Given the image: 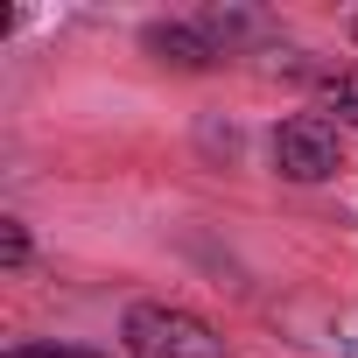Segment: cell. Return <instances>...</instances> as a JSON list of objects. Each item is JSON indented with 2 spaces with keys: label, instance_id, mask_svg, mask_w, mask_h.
I'll return each instance as SVG.
<instances>
[{
  "label": "cell",
  "instance_id": "obj_1",
  "mask_svg": "<svg viewBox=\"0 0 358 358\" xmlns=\"http://www.w3.org/2000/svg\"><path fill=\"white\" fill-rule=\"evenodd\" d=\"M120 337H127V358H225V337L204 316L169 309V302H134Z\"/></svg>",
  "mask_w": 358,
  "mask_h": 358
},
{
  "label": "cell",
  "instance_id": "obj_2",
  "mask_svg": "<svg viewBox=\"0 0 358 358\" xmlns=\"http://www.w3.org/2000/svg\"><path fill=\"white\" fill-rule=\"evenodd\" d=\"M337 162H344L337 127L316 120V113H302V120H288L274 134V169L288 176V183H323V176H337Z\"/></svg>",
  "mask_w": 358,
  "mask_h": 358
},
{
  "label": "cell",
  "instance_id": "obj_4",
  "mask_svg": "<svg viewBox=\"0 0 358 358\" xmlns=\"http://www.w3.org/2000/svg\"><path fill=\"white\" fill-rule=\"evenodd\" d=\"M323 106H330L337 120H351V127H358V71H337V78H323Z\"/></svg>",
  "mask_w": 358,
  "mask_h": 358
},
{
  "label": "cell",
  "instance_id": "obj_7",
  "mask_svg": "<svg viewBox=\"0 0 358 358\" xmlns=\"http://www.w3.org/2000/svg\"><path fill=\"white\" fill-rule=\"evenodd\" d=\"M351 36H358V22H351Z\"/></svg>",
  "mask_w": 358,
  "mask_h": 358
},
{
  "label": "cell",
  "instance_id": "obj_6",
  "mask_svg": "<svg viewBox=\"0 0 358 358\" xmlns=\"http://www.w3.org/2000/svg\"><path fill=\"white\" fill-rule=\"evenodd\" d=\"M8 358H92V351H64V344H15Z\"/></svg>",
  "mask_w": 358,
  "mask_h": 358
},
{
  "label": "cell",
  "instance_id": "obj_5",
  "mask_svg": "<svg viewBox=\"0 0 358 358\" xmlns=\"http://www.w3.org/2000/svg\"><path fill=\"white\" fill-rule=\"evenodd\" d=\"M22 260H29V225L0 218V267H22Z\"/></svg>",
  "mask_w": 358,
  "mask_h": 358
},
{
  "label": "cell",
  "instance_id": "obj_3",
  "mask_svg": "<svg viewBox=\"0 0 358 358\" xmlns=\"http://www.w3.org/2000/svg\"><path fill=\"white\" fill-rule=\"evenodd\" d=\"M141 43H148V57H155V64H176V71H204V64L218 57V50H211V36H204V29H183V22H155Z\"/></svg>",
  "mask_w": 358,
  "mask_h": 358
}]
</instances>
